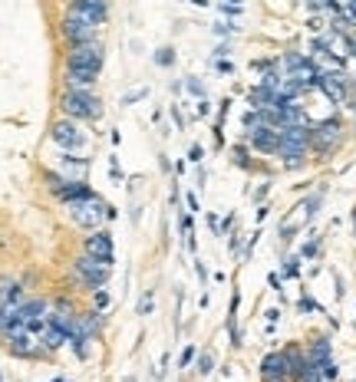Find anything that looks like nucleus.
Returning a JSON list of instances; mask_svg holds the SVG:
<instances>
[{
    "instance_id": "obj_21",
    "label": "nucleus",
    "mask_w": 356,
    "mask_h": 382,
    "mask_svg": "<svg viewBox=\"0 0 356 382\" xmlns=\"http://www.w3.org/2000/svg\"><path fill=\"white\" fill-rule=\"evenodd\" d=\"M212 366H214V359H212V356H208V353H202V356H198V373H202V376H208V373H212Z\"/></svg>"
},
{
    "instance_id": "obj_34",
    "label": "nucleus",
    "mask_w": 356,
    "mask_h": 382,
    "mask_svg": "<svg viewBox=\"0 0 356 382\" xmlns=\"http://www.w3.org/2000/svg\"><path fill=\"white\" fill-rule=\"evenodd\" d=\"M195 7H208V0H192Z\"/></svg>"
},
{
    "instance_id": "obj_13",
    "label": "nucleus",
    "mask_w": 356,
    "mask_h": 382,
    "mask_svg": "<svg viewBox=\"0 0 356 382\" xmlns=\"http://www.w3.org/2000/svg\"><path fill=\"white\" fill-rule=\"evenodd\" d=\"M284 356H287V369H290V379L300 382L304 379V373L310 369V359H307V349H300L297 343L284 346Z\"/></svg>"
},
{
    "instance_id": "obj_29",
    "label": "nucleus",
    "mask_w": 356,
    "mask_h": 382,
    "mask_svg": "<svg viewBox=\"0 0 356 382\" xmlns=\"http://www.w3.org/2000/svg\"><path fill=\"white\" fill-rule=\"evenodd\" d=\"M188 89H192L195 96H202V83H198V79H188Z\"/></svg>"
},
{
    "instance_id": "obj_16",
    "label": "nucleus",
    "mask_w": 356,
    "mask_h": 382,
    "mask_svg": "<svg viewBox=\"0 0 356 382\" xmlns=\"http://www.w3.org/2000/svg\"><path fill=\"white\" fill-rule=\"evenodd\" d=\"M307 359L314 366L317 363H327V359H333V353H330V340L327 336H317V340H314V343L307 346Z\"/></svg>"
},
{
    "instance_id": "obj_22",
    "label": "nucleus",
    "mask_w": 356,
    "mask_h": 382,
    "mask_svg": "<svg viewBox=\"0 0 356 382\" xmlns=\"http://www.w3.org/2000/svg\"><path fill=\"white\" fill-rule=\"evenodd\" d=\"M172 50L165 47V50H159V53H155V63H159V66H172Z\"/></svg>"
},
{
    "instance_id": "obj_19",
    "label": "nucleus",
    "mask_w": 356,
    "mask_h": 382,
    "mask_svg": "<svg viewBox=\"0 0 356 382\" xmlns=\"http://www.w3.org/2000/svg\"><path fill=\"white\" fill-rule=\"evenodd\" d=\"M231 155H234V165H241V168H251V155H248V149H244V145H234Z\"/></svg>"
},
{
    "instance_id": "obj_9",
    "label": "nucleus",
    "mask_w": 356,
    "mask_h": 382,
    "mask_svg": "<svg viewBox=\"0 0 356 382\" xmlns=\"http://www.w3.org/2000/svg\"><path fill=\"white\" fill-rule=\"evenodd\" d=\"M50 139H53L59 149H67V152H73V149H83V145H86V135L79 132V125L73 122V119H59V122H53V129H50Z\"/></svg>"
},
{
    "instance_id": "obj_20",
    "label": "nucleus",
    "mask_w": 356,
    "mask_h": 382,
    "mask_svg": "<svg viewBox=\"0 0 356 382\" xmlns=\"http://www.w3.org/2000/svg\"><path fill=\"white\" fill-rule=\"evenodd\" d=\"M300 274V257H287V264H284V277H297Z\"/></svg>"
},
{
    "instance_id": "obj_37",
    "label": "nucleus",
    "mask_w": 356,
    "mask_h": 382,
    "mask_svg": "<svg viewBox=\"0 0 356 382\" xmlns=\"http://www.w3.org/2000/svg\"><path fill=\"white\" fill-rule=\"evenodd\" d=\"M67 4H73V0H67Z\"/></svg>"
},
{
    "instance_id": "obj_2",
    "label": "nucleus",
    "mask_w": 356,
    "mask_h": 382,
    "mask_svg": "<svg viewBox=\"0 0 356 382\" xmlns=\"http://www.w3.org/2000/svg\"><path fill=\"white\" fill-rule=\"evenodd\" d=\"M67 208H69L73 224H79V228H96L99 221L106 218V201L96 198V195H89V198H83V201H73Z\"/></svg>"
},
{
    "instance_id": "obj_33",
    "label": "nucleus",
    "mask_w": 356,
    "mask_h": 382,
    "mask_svg": "<svg viewBox=\"0 0 356 382\" xmlns=\"http://www.w3.org/2000/svg\"><path fill=\"white\" fill-rule=\"evenodd\" d=\"M270 286H274L277 294H284V290H280V277H277V274H270Z\"/></svg>"
},
{
    "instance_id": "obj_28",
    "label": "nucleus",
    "mask_w": 356,
    "mask_h": 382,
    "mask_svg": "<svg viewBox=\"0 0 356 382\" xmlns=\"http://www.w3.org/2000/svg\"><path fill=\"white\" fill-rule=\"evenodd\" d=\"M188 158H192V162H202V149H198V145H192V152H188Z\"/></svg>"
},
{
    "instance_id": "obj_36",
    "label": "nucleus",
    "mask_w": 356,
    "mask_h": 382,
    "mask_svg": "<svg viewBox=\"0 0 356 382\" xmlns=\"http://www.w3.org/2000/svg\"><path fill=\"white\" fill-rule=\"evenodd\" d=\"M317 382H327V379H317Z\"/></svg>"
},
{
    "instance_id": "obj_14",
    "label": "nucleus",
    "mask_w": 356,
    "mask_h": 382,
    "mask_svg": "<svg viewBox=\"0 0 356 382\" xmlns=\"http://www.w3.org/2000/svg\"><path fill=\"white\" fill-rule=\"evenodd\" d=\"M99 83V69L67 66V89H93Z\"/></svg>"
},
{
    "instance_id": "obj_8",
    "label": "nucleus",
    "mask_w": 356,
    "mask_h": 382,
    "mask_svg": "<svg viewBox=\"0 0 356 382\" xmlns=\"http://www.w3.org/2000/svg\"><path fill=\"white\" fill-rule=\"evenodd\" d=\"M99 30H103V27H96V23H86V20H76V17H67V13H63V20H59V37L67 40L69 47L96 40Z\"/></svg>"
},
{
    "instance_id": "obj_12",
    "label": "nucleus",
    "mask_w": 356,
    "mask_h": 382,
    "mask_svg": "<svg viewBox=\"0 0 356 382\" xmlns=\"http://www.w3.org/2000/svg\"><path fill=\"white\" fill-rule=\"evenodd\" d=\"M83 248H86V254H93V257L113 264V234H109V231H93Z\"/></svg>"
},
{
    "instance_id": "obj_3",
    "label": "nucleus",
    "mask_w": 356,
    "mask_h": 382,
    "mask_svg": "<svg viewBox=\"0 0 356 382\" xmlns=\"http://www.w3.org/2000/svg\"><path fill=\"white\" fill-rule=\"evenodd\" d=\"M73 274H76L79 280L86 286H106V280H109V274H113V264H106V260H99V257H93V254H83V257L73 264Z\"/></svg>"
},
{
    "instance_id": "obj_10",
    "label": "nucleus",
    "mask_w": 356,
    "mask_h": 382,
    "mask_svg": "<svg viewBox=\"0 0 356 382\" xmlns=\"http://www.w3.org/2000/svg\"><path fill=\"white\" fill-rule=\"evenodd\" d=\"M248 145L260 155H277L280 129H274V125H254V129H248Z\"/></svg>"
},
{
    "instance_id": "obj_11",
    "label": "nucleus",
    "mask_w": 356,
    "mask_h": 382,
    "mask_svg": "<svg viewBox=\"0 0 356 382\" xmlns=\"http://www.w3.org/2000/svg\"><path fill=\"white\" fill-rule=\"evenodd\" d=\"M260 382H290V369H287V356L284 349L268 353L260 359Z\"/></svg>"
},
{
    "instance_id": "obj_4",
    "label": "nucleus",
    "mask_w": 356,
    "mask_h": 382,
    "mask_svg": "<svg viewBox=\"0 0 356 382\" xmlns=\"http://www.w3.org/2000/svg\"><path fill=\"white\" fill-rule=\"evenodd\" d=\"M103 63H106V53H103V43H99V40H89V43H76V47L67 50V66L99 69V73H103Z\"/></svg>"
},
{
    "instance_id": "obj_24",
    "label": "nucleus",
    "mask_w": 356,
    "mask_h": 382,
    "mask_svg": "<svg viewBox=\"0 0 356 382\" xmlns=\"http://www.w3.org/2000/svg\"><path fill=\"white\" fill-rule=\"evenodd\" d=\"M317 250H320V244H317V241H310V244H304V250H300V257H314Z\"/></svg>"
},
{
    "instance_id": "obj_35",
    "label": "nucleus",
    "mask_w": 356,
    "mask_h": 382,
    "mask_svg": "<svg viewBox=\"0 0 356 382\" xmlns=\"http://www.w3.org/2000/svg\"><path fill=\"white\" fill-rule=\"evenodd\" d=\"M224 4H234V7H241V0H224Z\"/></svg>"
},
{
    "instance_id": "obj_15",
    "label": "nucleus",
    "mask_w": 356,
    "mask_h": 382,
    "mask_svg": "<svg viewBox=\"0 0 356 382\" xmlns=\"http://www.w3.org/2000/svg\"><path fill=\"white\" fill-rule=\"evenodd\" d=\"M37 333H40V346H43L47 353H53V349H59V346L67 343V330H63V326H57L53 320H47V323L40 326Z\"/></svg>"
},
{
    "instance_id": "obj_25",
    "label": "nucleus",
    "mask_w": 356,
    "mask_h": 382,
    "mask_svg": "<svg viewBox=\"0 0 356 382\" xmlns=\"http://www.w3.org/2000/svg\"><path fill=\"white\" fill-rule=\"evenodd\" d=\"M214 33H218V37H228V33H234V27L231 23H214Z\"/></svg>"
},
{
    "instance_id": "obj_18",
    "label": "nucleus",
    "mask_w": 356,
    "mask_h": 382,
    "mask_svg": "<svg viewBox=\"0 0 356 382\" xmlns=\"http://www.w3.org/2000/svg\"><path fill=\"white\" fill-rule=\"evenodd\" d=\"M106 306H109V294H106V286H96V290H93V310H99V313H106Z\"/></svg>"
},
{
    "instance_id": "obj_30",
    "label": "nucleus",
    "mask_w": 356,
    "mask_h": 382,
    "mask_svg": "<svg viewBox=\"0 0 356 382\" xmlns=\"http://www.w3.org/2000/svg\"><path fill=\"white\" fill-rule=\"evenodd\" d=\"M212 112V105H208V99H202V103H198V115H208Z\"/></svg>"
},
{
    "instance_id": "obj_31",
    "label": "nucleus",
    "mask_w": 356,
    "mask_h": 382,
    "mask_svg": "<svg viewBox=\"0 0 356 382\" xmlns=\"http://www.w3.org/2000/svg\"><path fill=\"white\" fill-rule=\"evenodd\" d=\"M231 63H228V59H222V63H218V73H231Z\"/></svg>"
},
{
    "instance_id": "obj_1",
    "label": "nucleus",
    "mask_w": 356,
    "mask_h": 382,
    "mask_svg": "<svg viewBox=\"0 0 356 382\" xmlns=\"http://www.w3.org/2000/svg\"><path fill=\"white\" fill-rule=\"evenodd\" d=\"M59 109H63V115L73 119V122H79V119H83V122H93V119L103 115V103L93 96V89H67L63 99H59Z\"/></svg>"
},
{
    "instance_id": "obj_32",
    "label": "nucleus",
    "mask_w": 356,
    "mask_h": 382,
    "mask_svg": "<svg viewBox=\"0 0 356 382\" xmlns=\"http://www.w3.org/2000/svg\"><path fill=\"white\" fill-rule=\"evenodd\" d=\"M172 119H175V125H178V129L185 125V119H182V112H178V109H172Z\"/></svg>"
},
{
    "instance_id": "obj_7",
    "label": "nucleus",
    "mask_w": 356,
    "mask_h": 382,
    "mask_svg": "<svg viewBox=\"0 0 356 382\" xmlns=\"http://www.w3.org/2000/svg\"><path fill=\"white\" fill-rule=\"evenodd\" d=\"M63 13H67V17H76V20H86V23L103 27V23L109 20V0H73V4H67Z\"/></svg>"
},
{
    "instance_id": "obj_17",
    "label": "nucleus",
    "mask_w": 356,
    "mask_h": 382,
    "mask_svg": "<svg viewBox=\"0 0 356 382\" xmlns=\"http://www.w3.org/2000/svg\"><path fill=\"white\" fill-rule=\"evenodd\" d=\"M63 168H67L69 175H76L79 182L86 178V172H89V162L86 158H73V155H63Z\"/></svg>"
},
{
    "instance_id": "obj_23",
    "label": "nucleus",
    "mask_w": 356,
    "mask_h": 382,
    "mask_svg": "<svg viewBox=\"0 0 356 382\" xmlns=\"http://www.w3.org/2000/svg\"><path fill=\"white\" fill-rule=\"evenodd\" d=\"M152 306H155L152 294H145V296H142V303H139V313H142V316H145V313H149V310H152Z\"/></svg>"
},
{
    "instance_id": "obj_26",
    "label": "nucleus",
    "mask_w": 356,
    "mask_h": 382,
    "mask_svg": "<svg viewBox=\"0 0 356 382\" xmlns=\"http://www.w3.org/2000/svg\"><path fill=\"white\" fill-rule=\"evenodd\" d=\"M192 359H195V346H188V349H185V353H182V363H178V366H188V363H192Z\"/></svg>"
},
{
    "instance_id": "obj_6",
    "label": "nucleus",
    "mask_w": 356,
    "mask_h": 382,
    "mask_svg": "<svg viewBox=\"0 0 356 382\" xmlns=\"http://www.w3.org/2000/svg\"><path fill=\"white\" fill-rule=\"evenodd\" d=\"M47 185H50V191H53L59 201H67V204L83 201L93 195V191L86 188V182H79V178H63V175H57V172H47Z\"/></svg>"
},
{
    "instance_id": "obj_5",
    "label": "nucleus",
    "mask_w": 356,
    "mask_h": 382,
    "mask_svg": "<svg viewBox=\"0 0 356 382\" xmlns=\"http://www.w3.org/2000/svg\"><path fill=\"white\" fill-rule=\"evenodd\" d=\"M340 132H343L340 119H323V122L310 125V149L317 155H330L340 145Z\"/></svg>"
},
{
    "instance_id": "obj_27",
    "label": "nucleus",
    "mask_w": 356,
    "mask_h": 382,
    "mask_svg": "<svg viewBox=\"0 0 356 382\" xmlns=\"http://www.w3.org/2000/svg\"><path fill=\"white\" fill-rule=\"evenodd\" d=\"M142 96H145V89H135V93H129V96H125V105H129V103H139Z\"/></svg>"
}]
</instances>
